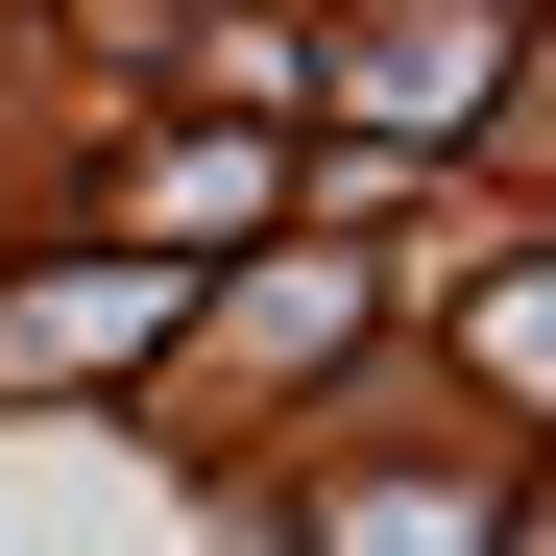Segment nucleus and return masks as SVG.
<instances>
[{
    "label": "nucleus",
    "mask_w": 556,
    "mask_h": 556,
    "mask_svg": "<svg viewBox=\"0 0 556 556\" xmlns=\"http://www.w3.org/2000/svg\"><path fill=\"white\" fill-rule=\"evenodd\" d=\"M315 49H339V122H412V146H435V122H484V98H508V49H532V25L412 0V25H315Z\"/></svg>",
    "instance_id": "f257e3e1"
},
{
    "label": "nucleus",
    "mask_w": 556,
    "mask_h": 556,
    "mask_svg": "<svg viewBox=\"0 0 556 556\" xmlns=\"http://www.w3.org/2000/svg\"><path fill=\"white\" fill-rule=\"evenodd\" d=\"M484 388H556V266H508V291H484Z\"/></svg>",
    "instance_id": "f03ea898"
}]
</instances>
